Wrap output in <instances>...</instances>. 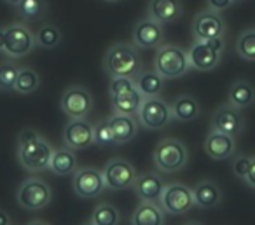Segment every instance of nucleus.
I'll use <instances>...</instances> for the list:
<instances>
[{"label":"nucleus","instance_id":"35","mask_svg":"<svg viewBox=\"0 0 255 225\" xmlns=\"http://www.w3.org/2000/svg\"><path fill=\"white\" fill-rule=\"evenodd\" d=\"M93 138H95L96 145H102V147H109V145H116L114 143V136L112 131L109 127L107 119H102L93 126Z\"/></svg>","mask_w":255,"mask_h":225},{"label":"nucleus","instance_id":"32","mask_svg":"<svg viewBox=\"0 0 255 225\" xmlns=\"http://www.w3.org/2000/svg\"><path fill=\"white\" fill-rule=\"evenodd\" d=\"M16 9H18V14L23 19L35 21V19L42 18L44 12L47 11V4L46 0H21V4Z\"/></svg>","mask_w":255,"mask_h":225},{"label":"nucleus","instance_id":"28","mask_svg":"<svg viewBox=\"0 0 255 225\" xmlns=\"http://www.w3.org/2000/svg\"><path fill=\"white\" fill-rule=\"evenodd\" d=\"M39 86H40V75L33 68L30 67L19 68L18 79H16V84H14V91L18 95H32V93H35L39 89Z\"/></svg>","mask_w":255,"mask_h":225},{"label":"nucleus","instance_id":"25","mask_svg":"<svg viewBox=\"0 0 255 225\" xmlns=\"http://www.w3.org/2000/svg\"><path fill=\"white\" fill-rule=\"evenodd\" d=\"M164 224V211L159 204L142 203L135 208L131 215V225H163Z\"/></svg>","mask_w":255,"mask_h":225},{"label":"nucleus","instance_id":"29","mask_svg":"<svg viewBox=\"0 0 255 225\" xmlns=\"http://www.w3.org/2000/svg\"><path fill=\"white\" fill-rule=\"evenodd\" d=\"M33 35H35V46L42 47V49H54V47L60 46L61 39H63L61 30L58 26L51 25V23L42 25Z\"/></svg>","mask_w":255,"mask_h":225},{"label":"nucleus","instance_id":"2","mask_svg":"<svg viewBox=\"0 0 255 225\" xmlns=\"http://www.w3.org/2000/svg\"><path fill=\"white\" fill-rule=\"evenodd\" d=\"M103 68L110 75V79H135L143 70V60L133 44L117 42L112 44L107 51L103 58Z\"/></svg>","mask_w":255,"mask_h":225},{"label":"nucleus","instance_id":"30","mask_svg":"<svg viewBox=\"0 0 255 225\" xmlns=\"http://www.w3.org/2000/svg\"><path fill=\"white\" fill-rule=\"evenodd\" d=\"M121 215L117 208L110 203H98L93 210L91 224L93 225H119Z\"/></svg>","mask_w":255,"mask_h":225},{"label":"nucleus","instance_id":"46","mask_svg":"<svg viewBox=\"0 0 255 225\" xmlns=\"http://www.w3.org/2000/svg\"><path fill=\"white\" fill-rule=\"evenodd\" d=\"M84 225H93V224H91V222H88V224H84Z\"/></svg>","mask_w":255,"mask_h":225},{"label":"nucleus","instance_id":"20","mask_svg":"<svg viewBox=\"0 0 255 225\" xmlns=\"http://www.w3.org/2000/svg\"><path fill=\"white\" fill-rule=\"evenodd\" d=\"M192 196L196 206L201 210H213L222 203V190L213 180H199L192 187Z\"/></svg>","mask_w":255,"mask_h":225},{"label":"nucleus","instance_id":"24","mask_svg":"<svg viewBox=\"0 0 255 225\" xmlns=\"http://www.w3.org/2000/svg\"><path fill=\"white\" fill-rule=\"evenodd\" d=\"M54 175L58 176H67V175H74L77 171V157H75L74 150L63 147V148H56L51 155V162L49 168Z\"/></svg>","mask_w":255,"mask_h":225},{"label":"nucleus","instance_id":"37","mask_svg":"<svg viewBox=\"0 0 255 225\" xmlns=\"http://www.w3.org/2000/svg\"><path fill=\"white\" fill-rule=\"evenodd\" d=\"M206 4H208L210 11L219 12V14H222V12L227 11L231 5H234L233 0H206Z\"/></svg>","mask_w":255,"mask_h":225},{"label":"nucleus","instance_id":"16","mask_svg":"<svg viewBox=\"0 0 255 225\" xmlns=\"http://www.w3.org/2000/svg\"><path fill=\"white\" fill-rule=\"evenodd\" d=\"M182 12H184L182 0H149L147 5V14H149L147 18L159 23L161 26L180 19Z\"/></svg>","mask_w":255,"mask_h":225},{"label":"nucleus","instance_id":"11","mask_svg":"<svg viewBox=\"0 0 255 225\" xmlns=\"http://www.w3.org/2000/svg\"><path fill=\"white\" fill-rule=\"evenodd\" d=\"M102 175H103V185H105V189L110 190L131 189L136 180V171L131 162H128L126 159H119V157L110 159L105 164V168H103Z\"/></svg>","mask_w":255,"mask_h":225},{"label":"nucleus","instance_id":"44","mask_svg":"<svg viewBox=\"0 0 255 225\" xmlns=\"http://www.w3.org/2000/svg\"><path fill=\"white\" fill-rule=\"evenodd\" d=\"M184 225H199V224H196V222H187V224H184Z\"/></svg>","mask_w":255,"mask_h":225},{"label":"nucleus","instance_id":"39","mask_svg":"<svg viewBox=\"0 0 255 225\" xmlns=\"http://www.w3.org/2000/svg\"><path fill=\"white\" fill-rule=\"evenodd\" d=\"M0 225H12L11 215H9L5 210H2V208H0Z\"/></svg>","mask_w":255,"mask_h":225},{"label":"nucleus","instance_id":"4","mask_svg":"<svg viewBox=\"0 0 255 225\" xmlns=\"http://www.w3.org/2000/svg\"><path fill=\"white\" fill-rule=\"evenodd\" d=\"M154 166L161 173H177L187 166V147L177 138H163L154 148Z\"/></svg>","mask_w":255,"mask_h":225},{"label":"nucleus","instance_id":"10","mask_svg":"<svg viewBox=\"0 0 255 225\" xmlns=\"http://www.w3.org/2000/svg\"><path fill=\"white\" fill-rule=\"evenodd\" d=\"M60 107L70 119H86L93 109V96L84 86H68L61 95Z\"/></svg>","mask_w":255,"mask_h":225},{"label":"nucleus","instance_id":"42","mask_svg":"<svg viewBox=\"0 0 255 225\" xmlns=\"http://www.w3.org/2000/svg\"><path fill=\"white\" fill-rule=\"evenodd\" d=\"M4 2H5V4H9V5H16V7L21 4V0H4Z\"/></svg>","mask_w":255,"mask_h":225},{"label":"nucleus","instance_id":"13","mask_svg":"<svg viewBox=\"0 0 255 225\" xmlns=\"http://www.w3.org/2000/svg\"><path fill=\"white\" fill-rule=\"evenodd\" d=\"M103 175L100 169L86 166V168H77L74 173V192L75 196L82 199H91L103 192Z\"/></svg>","mask_w":255,"mask_h":225},{"label":"nucleus","instance_id":"19","mask_svg":"<svg viewBox=\"0 0 255 225\" xmlns=\"http://www.w3.org/2000/svg\"><path fill=\"white\" fill-rule=\"evenodd\" d=\"M205 152L210 159L226 161V159L233 157L234 152H236V140L229 134L210 131L205 140Z\"/></svg>","mask_w":255,"mask_h":225},{"label":"nucleus","instance_id":"3","mask_svg":"<svg viewBox=\"0 0 255 225\" xmlns=\"http://www.w3.org/2000/svg\"><path fill=\"white\" fill-rule=\"evenodd\" d=\"M187 51L175 44H163L157 47V53L154 56V72L161 79H178L187 74L189 70Z\"/></svg>","mask_w":255,"mask_h":225},{"label":"nucleus","instance_id":"8","mask_svg":"<svg viewBox=\"0 0 255 225\" xmlns=\"http://www.w3.org/2000/svg\"><path fill=\"white\" fill-rule=\"evenodd\" d=\"M4 53L12 60L26 56L35 47V35L23 23H11V25L4 26Z\"/></svg>","mask_w":255,"mask_h":225},{"label":"nucleus","instance_id":"45","mask_svg":"<svg viewBox=\"0 0 255 225\" xmlns=\"http://www.w3.org/2000/svg\"><path fill=\"white\" fill-rule=\"evenodd\" d=\"M105 2H110V4H112V2H119V0H105Z\"/></svg>","mask_w":255,"mask_h":225},{"label":"nucleus","instance_id":"33","mask_svg":"<svg viewBox=\"0 0 255 225\" xmlns=\"http://www.w3.org/2000/svg\"><path fill=\"white\" fill-rule=\"evenodd\" d=\"M18 74H19V67H16L14 63L0 65V91H14Z\"/></svg>","mask_w":255,"mask_h":225},{"label":"nucleus","instance_id":"15","mask_svg":"<svg viewBox=\"0 0 255 225\" xmlns=\"http://www.w3.org/2000/svg\"><path fill=\"white\" fill-rule=\"evenodd\" d=\"M245 129V119L240 110L233 109L229 105H222L213 112L212 115V131L229 134L236 138Z\"/></svg>","mask_w":255,"mask_h":225},{"label":"nucleus","instance_id":"14","mask_svg":"<svg viewBox=\"0 0 255 225\" xmlns=\"http://www.w3.org/2000/svg\"><path fill=\"white\" fill-rule=\"evenodd\" d=\"M63 143L70 150H84L95 143L93 124L86 119H70L63 129Z\"/></svg>","mask_w":255,"mask_h":225},{"label":"nucleus","instance_id":"5","mask_svg":"<svg viewBox=\"0 0 255 225\" xmlns=\"http://www.w3.org/2000/svg\"><path fill=\"white\" fill-rule=\"evenodd\" d=\"M226 49L224 39L217 40H194L187 49L189 67L196 70L208 72L215 68L222 61V54Z\"/></svg>","mask_w":255,"mask_h":225},{"label":"nucleus","instance_id":"22","mask_svg":"<svg viewBox=\"0 0 255 225\" xmlns=\"http://www.w3.org/2000/svg\"><path fill=\"white\" fill-rule=\"evenodd\" d=\"M170 110H171V119L180 120V122H191V120L199 117V113H201V105H199V102L194 96L180 95L175 98Z\"/></svg>","mask_w":255,"mask_h":225},{"label":"nucleus","instance_id":"21","mask_svg":"<svg viewBox=\"0 0 255 225\" xmlns=\"http://www.w3.org/2000/svg\"><path fill=\"white\" fill-rule=\"evenodd\" d=\"M109 127L112 131L114 143L123 145L131 141L133 138L138 133V122L135 120V117L129 115H119V113H112V115L107 119Z\"/></svg>","mask_w":255,"mask_h":225},{"label":"nucleus","instance_id":"9","mask_svg":"<svg viewBox=\"0 0 255 225\" xmlns=\"http://www.w3.org/2000/svg\"><path fill=\"white\" fill-rule=\"evenodd\" d=\"M136 115H138L140 126L150 131H159L170 124L171 110L163 98L156 96V98H143Z\"/></svg>","mask_w":255,"mask_h":225},{"label":"nucleus","instance_id":"34","mask_svg":"<svg viewBox=\"0 0 255 225\" xmlns=\"http://www.w3.org/2000/svg\"><path fill=\"white\" fill-rule=\"evenodd\" d=\"M110 98L114 96H123V95H131L136 91L135 86V79L129 77H117V79H110Z\"/></svg>","mask_w":255,"mask_h":225},{"label":"nucleus","instance_id":"38","mask_svg":"<svg viewBox=\"0 0 255 225\" xmlns=\"http://www.w3.org/2000/svg\"><path fill=\"white\" fill-rule=\"evenodd\" d=\"M248 187L255 189V155H252V164H250V169H248V175L247 178L243 180Z\"/></svg>","mask_w":255,"mask_h":225},{"label":"nucleus","instance_id":"41","mask_svg":"<svg viewBox=\"0 0 255 225\" xmlns=\"http://www.w3.org/2000/svg\"><path fill=\"white\" fill-rule=\"evenodd\" d=\"M26 225H49L47 222H44V220H32V222H28Z\"/></svg>","mask_w":255,"mask_h":225},{"label":"nucleus","instance_id":"43","mask_svg":"<svg viewBox=\"0 0 255 225\" xmlns=\"http://www.w3.org/2000/svg\"><path fill=\"white\" fill-rule=\"evenodd\" d=\"M241 2H245V0H233V4H241Z\"/></svg>","mask_w":255,"mask_h":225},{"label":"nucleus","instance_id":"18","mask_svg":"<svg viewBox=\"0 0 255 225\" xmlns=\"http://www.w3.org/2000/svg\"><path fill=\"white\" fill-rule=\"evenodd\" d=\"M133 189H135L136 196L140 197L142 203L159 204L161 196H163L164 182L156 173H142V175H136Z\"/></svg>","mask_w":255,"mask_h":225},{"label":"nucleus","instance_id":"17","mask_svg":"<svg viewBox=\"0 0 255 225\" xmlns=\"http://www.w3.org/2000/svg\"><path fill=\"white\" fill-rule=\"evenodd\" d=\"M163 40V26L150 18L140 19L133 30V46L142 49L157 47Z\"/></svg>","mask_w":255,"mask_h":225},{"label":"nucleus","instance_id":"31","mask_svg":"<svg viewBox=\"0 0 255 225\" xmlns=\"http://www.w3.org/2000/svg\"><path fill=\"white\" fill-rule=\"evenodd\" d=\"M236 53L243 61H255V28H247L238 35Z\"/></svg>","mask_w":255,"mask_h":225},{"label":"nucleus","instance_id":"27","mask_svg":"<svg viewBox=\"0 0 255 225\" xmlns=\"http://www.w3.org/2000/svg\"><path fill=\"white\" fill-rule=\"evenodd\" d=\"M112 100V110L114 113L119 115H129L135 117L140 110V105L143 102V96L138 91L131 93V95H123V96H114Z\"/></svg>","mask_w":255,"mask_h":225},{"label":"nucleus","instance_id":"12","mask_svg":"<svg viewBox=\"0 0 255 225\" xmlns=\"http://www.w3.org/2000/svg\"><path fill=\"white\" fill-rule=\"evenodd\" d=\"M226 21L222 14L213 12L210 9L199 11L192 19V33L194 40H217L226 35Z\"/></svg>","mask_w":255,"mask_h":225},{"label":"nucleus","instance_id":"6","mask_svg":"<svg viewBox=\"0 0 255 225\" xmlns=\"http://www.w3.org/2000/svg\"><path fill=\"white\" fill-rule=\"evenodd\" d=\"M53 199V190H51L49 183L44 182L42 178H26L25 182L19 185L18 192H16V201L23 210L28 211H39L46 208Z\"/></svg>","mask_w":255,"mask_h":225},{"label":"nucleus","instance_id":"23","mask_svg":"<svg viewBox=\"0 0 255 225\" xmlns=\"http://www.w3.org/2000/svg\"><path fill=\"white\" fill-rule=\"evenodd\" d=\"M255 102V88L248 81H236L227 93V105L236 110H243Z\"/></svg>","mask_w":255,"mask_h":225},{"label":"nucleus","instance_id":"40","mask_svg":"<svg viewBox=\"0 0 255 225\" xmlns=\"http://www.w3.org/2000/svg\"><path fill=\"white\" fill-rule=\"evenodd\" d=\"M4 46H5V37H4V28L0 26V53H4Z\"/></svg>","mask_w":255,"mask_h":225},{"label":"nucleus","instance_id":"26","mask_svg":"<svg viewBox=\"0 0 255 225\" xmlns=\"http://www.w3.org/2000/svg\"><path fill=\"white\" fill-rule=\"evenodd\" d=\"M163 84L164 81L154 70H142L135 77L136 91L143 98H156V96H159V93L163 91Z\"/></svg>","mask_w":255,"mask_h":225},{"label":"nucleus","instance_id":"36","mask_svg":"<svg viewBox=\"0 0 255 225\" xmlns=\"http://www.w3.org/2000/svg\"><path fill=\"white\" fill-rule=\"evenodd\" d=\"M252 164V155H238L233 161V173L240 180H245L248 175V169Z\"/></svg>","mask_w":255,"mask_h":225},{"label":"nucleus","instance_id":"7","mask_svg":"<svg viewBox=\"0 0 255 225\" xmlns=\"http://www.w3.org/2000/svg\"><path fill=\"white\" fill-rule=\"evenodd\" d=\"M159 206L163 211L170 215H184L189 210L196 206L194 196H192V189L180 182H171L166 183L163 189V196H161Z\"/></svg>","mask_w":255,"mask_h":225},{"label":"nucleus","instance_id":"1","mask_svg":"<svg viewBox=\"0 0 255 225\" xmlns=\"http://www.w3.org/2000/svg\"><path fill=\"white\" fill-rule=\"evenodd\" d=\"M54 148L51 143L33 127H25L18 134V162L23 169L30 173H39L49 168L51 155Z\"/></svg>","mask_w":255,"mask_h":225}]
</instances>
